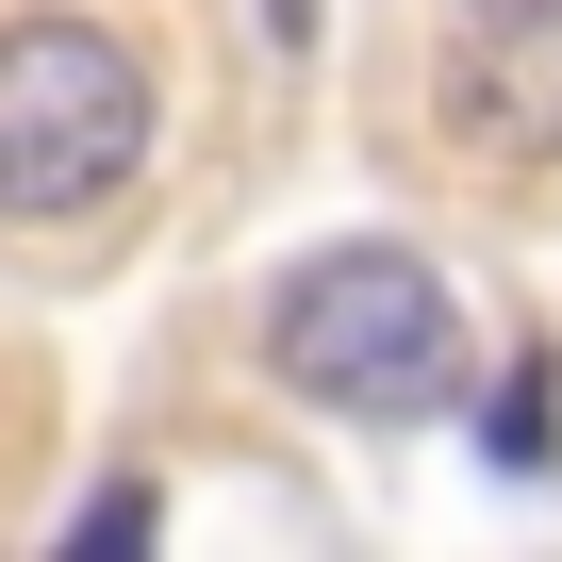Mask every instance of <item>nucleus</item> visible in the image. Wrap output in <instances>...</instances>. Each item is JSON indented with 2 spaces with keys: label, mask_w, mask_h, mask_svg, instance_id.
<instances>
[{
  "label": "nucleus",
  "mask_w": 562,
  "mask_h": 562,
  "mask_svg": "<svg viewBox=\"0 0 562 562\" xmlns=\"http://www.w3.org/2000/svg\"><path fill=\"white\" fill-rule=\"evenodd\" d=\"M265 364L331 414H430L463 381V299L430 248H315L265 299Z\"/></svg>",
  "instance_id": "obj_1"
},
{
  "label": "nucleus",
  "mask_w": 562,
  "mask_h": 562,
  "mask_svg": "<svg viewBox=\"0 0 562 562\" xmlns=\"http://www.w3.org/2000/svg\"><path fill=\"white\" fill-rule=\"evenodd\" d=\"M133 166H149V67H133V34L18 18L0 34V215L67 232V215L133 199Z\"/></svg>",
  "instance_id": "obj_2"
},
{
  "label": "nucleus",
  "mask_w": 562,
  "mask_h": 562,
  "mask_svg": "<svg viewBox=\"0 0 562 562\" xmlns=\"http://www.w3.org/2000/svg\"><path fill=\"white\" fill-rule=\"evenodd\" d=\"M447 100L463 133H496V166H562V0H480Z\"/></svg>",
  "instance_id": "obj_3"
},
{
  "label": "nucleus",
  "mask_w": 562,
  "mask_h": 562,
  "mask_svg": "<svg viewBox=\"0 0 562 562\" xmlns=\"http://www.w3.org/2000/svg\"><path fill=\"white\" fill-rule=\"evenodd\" d=\"M480 447H496V463H513V480H529V463H546V364H513V381H496V397H480Z\"/></svg>",
  "instance_id": "obj_4"
}]
</instances>
